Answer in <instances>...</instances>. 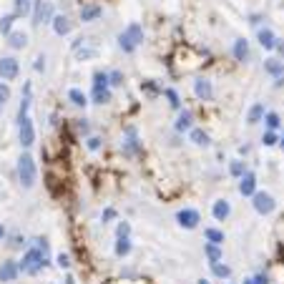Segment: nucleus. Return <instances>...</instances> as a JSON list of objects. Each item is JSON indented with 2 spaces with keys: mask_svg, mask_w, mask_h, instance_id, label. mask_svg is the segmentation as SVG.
<instances>
[{
  "mask_svg": "<svg viewBox=\"0 0 284 284\" xmlns=\"http://www.w3.org/2000/svg\"><path fill=\"white\" fill-rule=\"evenodd\" d=\"M141 43H143V28L139 23H128L126 30L118 35V46L123 53H134Z\"/></svg>",
  "mask_w": 284,
  "mask_h": 284,
  "instance_id": "f257e3e1",
  "label": "nucleus"
},
{
  "mask_svg": "<svg viewBox=\"0 0 284 284\" xmlns=\"http://www.w3.org/2000/svg\"><path fill=\"white\" fill-rule=\"evenodd\" d=\"M204 254L209 256V261H222V249H219V244H206L204 247Z\"/></svg>",
  "mask_w": 284,
  "mask_h": 284,
  "instance_id": "c85d7f7f",
  "label": "nucleus"
},
{
  "mask_svg": "<svg viewBox=\"0 0 284 284\" xmlns=\"http://www.w3.org/2000/svg\"><path fill=\"white\" fill-rule=\"evenodd\" d=\"M131 252V239L128 236H118L116 239V256H126Z\"/></svg>",
  "mask_w": 284,
  "mask_h": 284,
  "instance_id": "cd10ccee",
  "label": "nucleus"
},
{
  "mask_svg": "<svg viewBox=\"0 0 284 284\" xmlns=\"http://www.w3.org/2000/svg\"><path fill=\"white\" fill-rule=\"evenodd\" d=\"M18 274H20V264H18V261L8 259V261L0 264V282H15Z\"/></svg>",
  "mask_w": 284,
  "mask_h": 284,
  "instance_id": "9b49d317",
  "label": "nucleus"
},
{
  "mask_svg": "<svg viewBox=\"0 0 284 284\" xmlns=\"http://www.w3.org/2000/svg\"><path fill=\"white\" fill-rule=\"evenodd\" d=\"M252 282H254V284H269V279H267L264 274H256V277H252Z\"/></svg>",
  "mask_w": 284,
  "mask_h": 284,
  "instance_id": "79ce46f5",
  "label": "nucleus"
},
{
  "mask_svg": "<svg viewBox=\"0 0 284 284\" xmlns=\"http://www.w3.org/2000/svg\"><path fill=\"white\" fill-rule=\"evenodd\" d=\"M164 96L169 98V106H171V108H179V96H176V91H173V88H166Z\"/></svg>",
  "mask_w": 284,
  "mask_h": 284,
  "instance_id": "e433bc0d",
  "label": "nucleus"
},
{
  "mask_svg": "<svg viewBox=\"0 0 284 284\" xmlns=\"http://www.w3.org/2000/svg\"><path fill=\"white\" fill-rule=\"evenodd\" d=\"M204 236H206V242H211V244H219V247L224 244V231L222 229H211L209 227V229H204Z\"/></svg>",
  "mask_w": 284,
  "mask_h": 284,
  "instance_id": "5701e85b",
  "label": "nucleus"
},
{
  "mask_svg": "<svg viewBox=\"0 0 284 284\" xmlns=\"http://www.w3.org/2000/svg\"><path fill=\"white\" fill-rule=\"evenodd\" d=\"M176 222H179V227L181 229H196L199 227V222H201V216H199V211L196 209H181L179 214H176Z\"/></svg>",
  "mask_w": 284,
  "mask_h": 284,
  "instance_id": "423d86ee",
  "label": "nucleus"
},
{
  "mask_svg": "<svg viewBox=\"0 0 284 284\" xmlns=\"http://www.w3.org/2000/svg\"><path fill=\"white\" fill-rule=\"evenodd\" d=\"M274 51H279V56H282V58H284V43H282V40H279V38H277V48H274Z\"/></svg>",
  "mask_w": 284,
  "mask_h": 284,
  "instance_id": "49530a36",
  "label": "nucleus"
},
{
  "mask_svg": "<svg viewBox=\"0 0 284 284\" xmlns=\"http://www.w3.org/2000/svg\"><path fill=\"white\" fill-rule=\"evenodd\" d=\"M111 101V88H93V103H98V106H103V103H108Z\"/></svg>",
  "mask_w": 284,
  "mask_h": 284,
  "instance_id": "393cba45",
  "label": "nucleus"
},
{
  "mask_svg": "<svg viewBox=\"0 0 284 284\" xmlns=\"http://www.w3.org/2000/svg\"><path fill=\"white\" fill-rule=\"evenodd\" d=\"M123 73L121 71H114V73H108V85H116V88H118V85H123Z\"/></svg>",
  "mask_w": 284,
  "mask_h": 284,
  "instance_id": "473e14b6",
  "label": "nucleus"
},
{
  "mask_svg": "<svg viewBox=\"0 0 284 284\" xmlns=\"http://www.w3.org/2000/svg\"><path fill=\"white\" fill-rule=\"evenodd\" d=\"M114 216H116V211H114V209H106V211H103V222L114 219Z\"/></svg>",
  "mask_w": 284,
  "mask_h": 284,
  "instance_id": "c03bdc74",
  "label": "nucleus"
},
{
  "mask_svg": "<svg viewBox=\"0 0 284 284\" xmlns=\"http://www.w3.org/2000/svg\"><path fill=\"white\" fill-rule=\"evenodd\" d=\"M35 3H40V0H35Z\"/></svg>",
  "mask_w": 284,
  "mask_h": 284,
  "instance_id": "864d4df0",
  "label": "nucleus"
},
{
  "mask_svg": "<svg viewBox=\"0 0 284 284\" xmlns=\"http://www.w3.org/2000/svg\"><path fill=\"white\" fill-rule=\"evenodd\" d=\"M53 30H56V35H68L71 33V20L65 15H56L53 18Z\"/></svg>",
  "mask_w": 284,
  "mask_h": 284,
  "instance_id": "a211bd4d",
  "label": "nucleus"
},
{
  "mask_svg": "<svg viewBox=\"0 0 284 284\" xmlns=\"http://www.w3.org/2000/svg\"><path fill=\"white\" fill-rule=\"evenodd\" d=\"M131 234V227H128V222H121L118 224V236H128Z\"/></svg>",
  "mask_w": 284,
  "mask_h": 284,
  "instance_id": "ea45409f",
  "label": "nucleus"
},
{
  "mask_svg": "<svg viewBox=\"0 0 284 284\" xmlns=\"http://www.w3.org/2000/svg\"><path fill=\"white\" fill-rule=\"evenodd\" d=\"M56 261H58V267H60V269H68V267H71V256H68V254H63V252L56 256Z\"/></svg>",
  "mask_w": 284,
  "mask_h": 284,
  "instance_id": "4c0bfd02",
  "label": "nucleus"
},
{
  "mask_svg": "<svg viewBox=\"0 0 284 284\" xmlns=\"http://www.w3.org/2000/svg\"><path fill=\"white\" fill-rule=\"evenodd\" d=\"M46 264H48V256L43 254L38 247H33V249H28V252L23 254V261H20V272H23V274H38Z\"/></svg>",
  "mask_w": 284,
  "mask_h": 284,
  "instance_id": "f03ea898",
  "label": "nucleus"
},
{
  "mask_svg": "<svg viewBox=\"0 0 284 284\" xmlns=\"http://www.w3.org/2000/svg\"><path fill=\"white\" fill-rule=\"evenodd\" d=\"M68 101H71L73 106H78V108H85V106H88V98H85V93L78 91V88H71V91H68Z\"/></svg>",
  "mask_w": 284,
  "mask_h": 284,
  "instance_id": "412c9836",
  "label": "nucleus"
},
{
  "mask_svg": "<svg viewBox=\"0 0 284 284\" xmlns=\"http://www.w3.org/2000/svg\"><path fill=\"white\" fill-rule=\"evenodd\" d=\"M76 128L81 131V134H88V121H85V118H81V121L76 123Z\"/></svg>",
  "mask_w": 284,
  "mask_h": 284,
  "instance_id": "a19ab883",
  "label": "nucleus"
},
{
  "mask_svg": "<svg viewBox=\"0 0 284 284\" xmlns=\"http://www.w3.org/2000/svg\"><path fill=\"white\" fill-rule=\"evenodd\" d=\"M244 284H254V282H252V277H249V279H244Z\"/></svg>",
  "mask_w": 284,
  "mask_h": 284,
  "instance_id": "3c124183",
  "label": "nucleus"
},
{
  "mask_svg": "<svg viewBox=\"0 0 284 284\" xmlns=\"http://www.w3.org/2000/svg\"><path fill=\"white\" fill-rule=\"evenodd\" d=\"M199 284H209V282H206V279H199Z\"/></svg>",
  "mask_w": 284,
  "mask_h": 284,
  "instance_id": "603ef678",
  "label": "nucleus"
},
{
  "mask_svg": "<svg viewBox=\"0 0 284 284\" xmlns=\"http://www.w3.org/2000/svg\"><path fill=\"white\" fill-rule=\"evenodd\" d=\"M85 146H88L91 151H98V148H101V139H98V136H91L88 141H85Z\"/></svg>",
  "mask_w": 284,
  "mask_h": 284,
  "instance_id": "58836bf2",
  "label": "nucleus"
},
{
  "mask_svg": "<svg viewBox=\"0 0 284 284\" xmlns=\"http://www.w3.org/2000/svg\"><path fill=\"white\" fill-rule=\"evenodd\" d=\"M239 194L242 196H254L256 194V176L252 171H247L242 179H239Z\"/></svg>",
  "mask_w": 284,
  "mask_h": 284,
  "instance_id": "f8f14e48",
  "label": "nucleus"
},
{
  "mask_svg": "<svg viewBox=\"0 0 284 284\" xmlns=\"http://www.w3.org/2000/svg\"><path fill=\"white\" fill-rule=\"evenodd\" d=\"M101 15H103L101 5H83L81 8V20H83V23H93V20H98Z\"/></svg>",
  "mask_w": 284,
  "mask_h": 284,
  "instance_id": "2eb2a0df",
  "label": "nucleus"
},
{
  "mask_svg": "<svg viewBox=\"0 0 284 284\" xmlns=\"http://www.w3.org/2000/svg\"><path fill=\"white\" fill-rule=\"evenodd\" d=\"M231 53H234V58H236L239 63H247V60H249V43H247L244 38H236Z\"/></svg>",
  "mask_w": 284,
  "mask_h": 284,
  "instance_id": "4468645a",
  "label": "nucleus"
},
{
  "mask_svg": "<svg viewBox=\"0 0 284 284\" xmlns=\"http://www.w3.org/2000/svg\"><path fill=\"white\" fill-rule=\"evenodd\" d=\"M189 139H191V143H196V146H209L211 141H209V134L204 128H191L189 131Z\"/></svg>",
  "mask_w": 284,
  "mask_h": 284,
  "instance_id": "6ab92c4d",
  "label": "nucleus"
},
{
  "mask_svg": "<svg viewBox=\"0 0 284 284\" xmlns=\"http://www.w3.org/2000/svg\"><path fill=\"white\" fill-rule=\"evenodd\" d=\"M76 53H78V60H88V58H96V56H98L96 48H78Z\"/></svg>",
  "mask_w": 284,
  "mask_h": 284,
  "instance_id": "72a5a7b5",
  "label": "nucleus"
},
{
  "mask_svg": "<svg viewBox=\"0 0 284 284\" xmlns=\"http://www.w3.org/2000/svg\"><path fill=\"white\" fill-rule=\"evenodd\" d=\"M264 71H267L269 76H274V78L284 76V60H279V58H267V60H264Z\"/></svg>",
  "mask_w": 284,
  "mask_h": 284,
  "instance_id": "dca6fc26",
  "label": "nucleus"
},
{
  "mask_svg": "<svg viewBox=\"0 0 284 284\" xmlns=\"http://www.w3.org/2000/svg\"><path fill=\"white\" fill-rule=\"evenodd\" d=\"M18 73H20V63L15 58H10V56L0 58V78L3 81H15Z\"/></svg>",
  "mask_w": 284,
  "mask_h": 284,
  "instance_id": "0eeeda50",
  "label": "nucleus"
},
{
  "mask_svg": "<svg viewBox=\"0 0 284 284\" xmlns=\"http://www.w3.org/2000/svg\"><path fill=\"white\" fill-rule=\"evenodd\" d=\"M261 118H264V106H261V103H254L252 108H249V114H247V123H259Z\"/></svg>",
  "mask_w": 284,
  "mask_h": 284,
  "instance_id": "aec40b11",
  "label": "nucleus"
},
{
  "mask_svg": "<svg viewBox=\"0 0 284 284\" xmlns=\"http://www.w3.org/2000/svg\"><path fill=\"white\" fill-rule=\"evenodd\" d=\"M18 136H20V146H33L35 143V128H33V121L26 116L18 121Z\"/></svg>",
  "mask_w": 284,
  "mask_h": 284,
  "instance_id": "39448f33",
  "label": "nucleus"
},
{
  "mask_svg": "<svg viewBox=\"0 0 284 284\" xmlns=\"http://www.w3.org/2000/svg\"><path fill=\"white\" fill-rule=\"evenodd\" d=\"M8 46H10V48H15V51L26 48V46H28V35H26L23 30H13V33L8 35Z\"/></svg>",
  "mask_w": 284,
  "mask_h": 284,
  "instance_id": "f3484780",
  "label": "nucleus"
},
{
  "mask_svg": "<svg viewBox=\"0 0 284 284\" xmlns=\"http://www.w3.org/2000/svg\"><path fill=\"white\" fill-rule=\"evenodd\" d=\"M279 146H282V148H284V134H282V139H279Z\"/></svg>",
  "mask_w": 284,
  "mask_h": 284,
  "instance_id": "8fccbe9b",
  "label": "nucleus"
},
{
  "mask_svg": "<svg viewBox=\"0 0 284 284\" xmlns=\"http://www.w3.org/2000/svg\"><path fill=\"white\" fill-rule=\"evenodd\" d=\"M108 85V73H93V88H106Z\"/></svg>",
  "mask_w": 284,
  "mask_h": 284,
  "instance_id": "2f4dec72",
  "label": "nucleus"
},
{
  "mask_svg": "<svg viewBox=\"0 0 284 284\" xmlns=\"http://www.w3.org/2000/svg\"><path fill=\"white\" fill-rule=\"evenodd\" d=\"M229 171H231V176H236V179H242L244 173H247V166H244V161H231Z\"/></svg>",
  "mask_w": 284,
  "mask_h": 284,
  "instance_id": "c756f323",
  "label": "nucleus"
},
{
  "mask_svg": "<svg viewBox=\"0 0 284 284\" xmlns=\"http://www.w3.org/2000/svg\"><path fill=\"white\" fill-rule=\"evenodd\" d=\"M8 101H10V88H8V83L0 81V108H3Z\"/></svg>",
  "mask_w": 284,
  "mask_h": 284,
  "instance_id": "f704fd0d",
  "label": "nucleus"
},
{
  "mask_svg": "<svg viewBox=\"0 0 284 284\" xmlns=\"http://www.w3.org/2000/svg\"><path fill=\"white\" fill-rule=\"evenodd\" d=\"M10 247H13V249H18V247H23V236H20V234H18V236H13V242H10Z\"/></svg>",
  "mask_w": 284,
  "mask_h": 284,
  "instance_id": "37998d69",
  "label": "nucleus"
},
{
  "mask_svg": "<svg viewBox=\"0 0 284 284\" xmlns=\"http://www.w3.org/2000/svg\"><path fill=\"white\" fill-rule=\"evenodd\" d=\"M264 123H267V128H269V131H277L282 121H279V116H277L274 111H269V114H264Z\"/></svg>",
  "mask_w": 284,
  "mask_h": 284,
  "instance_id": "7c9ffc66",
  "label": "nucleus"
},
{
  "mask_svg": "<svg viewBox=\"0 0 284 284\" xmlns=\"http://www.w3.org/2000/svg\"><path fill=\"white\" fill-rule=\"evenodd\" d=\"M261 143H264V146H277V143H279V136L274 134V131H267V134L261 136Z\"/></svg>",
  "mask_w": 284,
  "mask_h": 284,
  "instance_id": "c9c22d12",
  "label": "nucleus"
},
{
  "mask_svg": "<svg viewBox=\"0 0 284 284\" xmlns=\"http://www.w3.org/2000/svg\"><path fill=\"white\" fill-rule=\"evenodd\" d=\"M274 85H277V88H282V85H284V76H279V78H274Z\"/></svg>",
  "mask_w": 284,
  "mask_h": 284,
  "instance_id": "de8ad7c7",
  "label": "nucleus"
},
{
  "mask_svg": "<svg viewBox=\"0 0 284 284\" xmlns=\"http://www.w3.org/2000/svg\"><path fill=\"white\" fill-rule=\"evenodd\" d=\"M191 121H194V116L189 111H181L176 118V131H191Z\"/></svg>",
  "mask_w": 284,
  "mask_h": 284,
  "instance_id": "bb28decb",
  "label": "nucleus"
},
{
  "mask_svg": "<svg viewBox=\"0 0 284 284\" xmlns=\"http://www.w3.org/2000/svg\"><path fill=\"white\" fill-rule=\"evenodd\" d=\"M15 20H18V15H15V13H8V15L0 18V33H3V35H10V33H13V23H15Z\"/></svg>",
  "mask_w": 284,
  "mask_h": 284,
  "instance_id": "4be33fe9",
  "label": "nucleus"
},
{
  "mask_svg": "<svg viewBox=\"0 0 284 284\" xmlns=\"http://www.w3.org/2000/svg\"><path fill=\"white\" fill-rule=\"evenodd\" d=\"M3 239H5V227L0 224V242H3Z\"/></svg>",
  "mask_w": 284,
  "mask_h": 284,
  "instance_id": "09e8293b",
  "label": "nucleus"
},
{
  "mask_svg": "<svg viewBox=\"0 0 284 284\" xmlns=\"http://www.w3.org/2000/svg\"><path fill=\"white\" fill-rule=\"evenodd\" d=\"M256 40H259V46L264 51H274L277 48V35H274L272 28H259L256 30Z\"/></svg>",
  "mask_w": 284,
  "mask_h": 284,
  "instance_id": "9d476101",
  "label": "nucleus"
},
{
  "mask_svg": "<svg viewBox=\"0 0 284 284\" xmlns=\"http://www.w3.org/2000/svg\"><path fill=\"white\" fill-rule=\"evenodd\" d=\"M30 0H13V13L18 15V18H23V15H28L30 13Z\"/></svg>",
  "mask_w": 284,
  "mask_h": 284,
  "instance_id": "b1692460",
  "label": "nucleus"
},
{
  "mask_svg": "<svg viewBox=\"0 0 284 284\" xmlns=\"http://www.w3.org/2000/svg\"><path fill=\"white\" fill-rule=\"evenodd\" d=\"M53 5L48 3H35V13H33V26H40V23H53Z\"/></svg>",
  "mask_w": 284,
  "mask_h": 284,
  "instance_id": "6e6552de",
  "label": "nucleus"
},
{
  "mask_svg": "<svg viewBox=\"0 0 284 284\" xmlns=\"http://www.w3.org/2000/svg\"><path fill=\"white\" fill-rule=\"evenodd\" d=\"M35 68H38V71H43V68H46V58H43V56H38V63H35Z\"/></svg>",
  "mask_w": 284,
  "mask_h": 284,
  "instance_id": "a18cd8bd",
  "label": "nucleus"
},
{
  "mask_svg": "<svg viewBox=\"0 0 284 284\" xmlns=\"http://www.w3.org/2000/svg\"><path fill=\"white\" fill-rule=\"evenodd\" d=\"M211 272H214V277H219V279H229L231 277V269L227 264H222V261H211Z\"/></svg>",
  "mask_w": 284,
  "mask_h": 284,
  "instance_id": "a878e982",
  "label": "nucleus"
},
{
  "mask_svg": "<svg viewBox=\"0 0 284 284\" xmlns=\"http://www.w3.org/2000/svg\"><path fill=\"white\" fill-rule=\"evenodd\" d=\"M194 93L199 101H211L214 98V85L209 78H196L194 81Z\"/></svg>",
  "mask_w": 284,
  "mask_h": 284,
  "instance_id": "1a4fd4ad",
  "label": "nucleus"
},
{
  "mask_svg": "<svg viewBox=\"0 0 284 284\" xmlns=\"http://www.w3.org/2000/svg\"><path fill=\"white\" fill-rule=\"evenodd\" d=\"M211 214H214V219L216 222H227L229 219V214H231V206L227 199H216L214 206H211Z\"/></svg>",
  "mask_w": 284,
  "mask_h": 284,
  "instance_id": "ddd939ff",
  "label": "nucleus"
},
{
  "mask_svg": "<svg viewBox=\"0 0 284 284\" xmlns=\"http://www.w3.org/2000/svg\"><path fill=\"white\" fill-rule=\"evenodd\" d=\"M35 176H38V169H35V161L30 154H23L18 159V179L26 189H33L35 186Z\"/></svg>",
  "mask_w": 284,
  "mask_h": 284,
  "instance_id": "7ed1b4c3",
  "label": "nucleus"
},
{
  "mask_svg": "<svg viewBox=\"0 0 284 284\" xmlns=\"http://www.w3.org/2000/svg\"><path fill=\"white\" fill-rule=\"evenodd\" d=\"M252 204H254V211H256V214H261V216L272 214V211H274V206H277L274 196H272V194H267V191H256V194L252 196Z\"/></svg>",
  "mask_w": 284,
  "mask_h": 284,
  "instance_id": "20e7f679",
  "label": "nucleus"
}]
</instances>
